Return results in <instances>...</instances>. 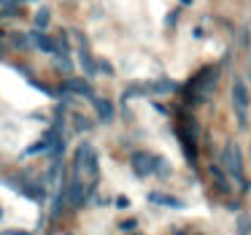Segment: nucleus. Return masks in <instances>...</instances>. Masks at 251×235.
I'll return each instance as SVG.
<instances>
[{"label":"nucleus","mask_w":251,"mask_h":235,"mask_svg":"<svg viewBox=\"0 0 251 235\" xmlns=\"http://www.w3.org/2000/svg\"><path fill=\"white\" fill-rule=\"evenodd\" d=\"M73 173L76 176H84L87 173L89 179L98 176V157H95V149L89 143H81L76 149V157H73Z\"/></svg>","instance_id":"1"},{"label":"nucleus","mask_w":251,"mask_h":235,"mask_svg":"<svg viewBox=\"0 0 251 235\" xmlns=\"http://www.w3.org/2000/svg\"><path fill=\"white\" fill-rule=\"evenodd\" d=\"M222 165H224V170H227V173L238 181V184L246 186V179H243V157H240V149L235 146V143H227V146H224Z\"/></svg>","instance_id":"2"},{"label":"nucleus","mask_w":251,"mask_h":235,"mask_svg":"<svg viewBox=\"0 0 251 235\" xmlns=\"http://www.w3.org/2000/svg\"><path fill=\"white\" fill-rule=\"evenodd\" d=\"M232 108H235V116H238V125L246 127V122H249V92H246L243 81L232 84Z\"/></svg>","instance_id":"3"},{"label":"nucleus","mask_w":251,"mask_h":235,"mask_svg":"<svg viewBox=\"0 0 251 235\" xmlns=\"http://www.w3.org/2000/svg\"><path fill=\"white\" fill-rule=\"evenodd\" d=\"M84 195H87V186H84L81 176L73 173L71 179L65 181V192H62V197H65L68 206H81V203H84Z\"/></svg>","instance_id":"4"},{"label":"nucleus","mask_w":251,"mask_h":235,"mask_svg":"<svg viewBox=\"0 0 251 235\" xmlns=\"http://www.w3.org/2000/svg\"><path fill=\"white\" fill-rule=\"evenodd\" d=\"M130 162H132V170H135L138 176H151L154 170L162 165V159H157L154 154H149V152H135Z\"/></svg>","instance_id":"5"},{"label":"nucleus","mask_w":251,"mask_h":235,"mask_svg":"<svg viewBox=\"0 0 251 235\" xmlns=\"http://www.w3.org/2000/svg\"><path fill=\"white\" fill-rule=\"evenodd\" d=\"M27 35H30V44H35L41 52H46V54H57V44L51 38H46L41 30H33V33H27Z\"/></svg>","instance_id":"6"},{"label":"nucleus","mask_w":251,"mask_h":235,"mask_svg":"<svg viewBox=\"0 0 251 235\" xmlns=\"http://www.w3.org/2000/svg\"><path fill=\"white\" fill-rule=\"evenodd\" d=\"M62 89H68V92H73V95H81V98H89V100L95 98V95H92V87H89L84 78H68Z\"/></svg>","instance_id":"7"},{"label":"nucleus","mask_w":251,"mask_h":235,"mask_svg":"<svg viewBox=\"0 0 251 235\" xmlns=\"http://www.w3.org/2000/svg\"><path fill=\"white\" fill-rule=\"evenodd\" d=\"M76 35H78V41H81V46H78V60H81V68L89 73V76H92V73L98 71V68H95V60L89 57V49H87V41H84V35H81V33H76Z\"/></svg>","instance_id":"8"},{"label":"nucleus","mask_w":251,"mask_h":235,"mask_svg":"<svg viewBox=\"0 0 251 235\" xmlns=\"http://www.w3.org/2000/svg\"><path fill=\"white\" fill-rule=\"evenodd\" d=\"M92 105H95V111H98L100 122H111V119H114V105H111L105 98H92Z\"/></svg>","instance_id":"9"},{"label":"nucleus","mask_w":251,"mask_h":235,"mask_svg":"<svg viewBox=\"0 0 251 235\" xmlns=\"http://www.w3.org/2000/svg\"><path fill=\"white\" fill-rule=\"evenodd\" d=\"M149 200H151V203H159V206H168V208H184V200H178V197H170V195H162V192H151V195H149Z\"/></svg>","instance_id":"10"},{"label":"nucleus","mask_w":251,"mask_h":235,"mask_svg":"<svg viewBox=\"0 0 251 235\" xmlns=\"http://www.w3.org/2000/svg\"><path fill=\"white\" fill-rule=\"evenodd\" d=\"M8 41H11L14 49H19V52L30 49V35L27 33H8Z\"/></svg>","instance_id":"11"},{"label":"nucleus","mask_w":251,"mask_h":235,"mask_svg":"<svg viewBox=\"0 0 251 235\" xmlns=\"http://www.w3.org/2000/svg\"><path fill=\"white\" fill-rule=\"evenodd\" d=\"M211 179L216 181V186L222 192H229V181H227V176L222 173V168H213V165H211Z\"/></svg>","instance_id":"12"},{"label":"nucleus","mask_w":251,"mask_h":235,"mask_svg":"<svg viewBox=\"0 0 251 235\" xmlns=\"http://www.w3.org/2000/svg\"><path fill=\"white\" fill-rule=\"evenodd\" d=\"M49 22H51V14H49V8H41V11L35 14V30H41V33H44V30L49 27Z\"/></svg>","instance_id":"13"},{"label":"nucleus","mask_w":251,"mask_h":235,"mask_svg":"<svg viewBox=\"0 0 251 235\" xmlns=\"http://www.w3.org/2000/svg\"><path fill=\"white\" fill-rule=\"evenodd\" d=\"M46 149H49V143H46V141H38V143H33L30 149H25V152H22V157H33V154L46 152Z\"/></svg>","instance_id":"14"},{"label":"nucleus","mask_w":251,"mask_h":235,"mask_svg":"<svg viewBox=\"0 0 251 235\" xmlns=\"http://www.w3.org/2000/svg\"><path fill=\"white\" fill-rule=\"evenodd\" d=\"M73 127H76L78 132H87V130H89V127H92V125H89V119H84V116L73 114Z\"/></svg>","instance_id":"15"},{"label":"nucleus","mask_w":251,"mask_h":235,"mask_svg":"<svg viewBox=\"0 0 251 235\" xmlns=\"http://www.w3.org/2000/svg\"><path fill=\"white\" fill-rule=\"evenodd\" d=\"M8 6H19L17 0H0V8H8Z\"/></svg>","instance_id":"16"},{"label":"nucleus","mask_w":251,"mask_h":235,"mask_svg":"<svg viewBox=\"0 0 251 235\" xmlns=\"http://www.w3.org/2000/svg\"><path fill=\"white\" fill-rule=\"evenodd\" d=\"M17 3H33V0H17Z\"/></svg>","instance_id":"17"},{"label":"nucleus","mask_w":251,"mask_h":235,"mask_svg":"<svg viewBox=\"0 0 251 235\" xmlns=\"http://www.w3.org/2000/svg\"><path fill=\"white\" fill-rule=\"evenodd\" d=\"M0 60H3V49H0Z\"/></svg>","instance_id":"18"},{"label":"nucleus","mask_w":251,"mask_h":235,"mask_svg":"<svg viewBox=\"0 0 251 235\" xmlns=\"http://www.w3.org/2000/svg\"><path fill=\"white\" fill-rule=\"evenodd\" d=\"M130 235H141V233H130Z\"/></svg>","instance_id":"19"}]
</instances>
